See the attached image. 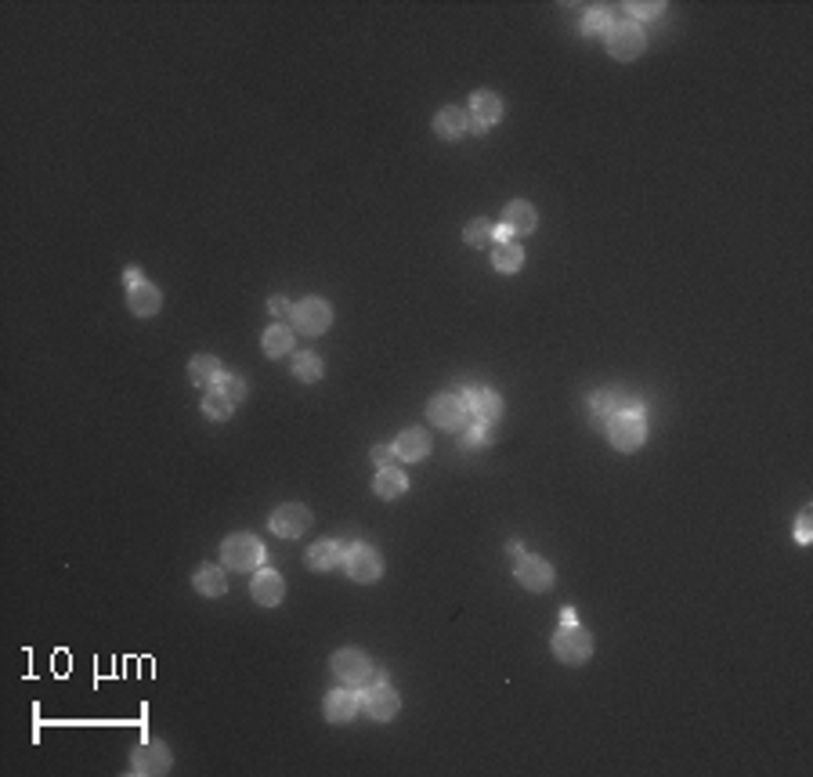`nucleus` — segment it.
<instances>
[{
  "label": "nucleus",
  "instance_id": "nucleus-14",
  "mask_svg": "<svg viewBox=\"0 0 813 777\" xmlns=\"http://www.w3.org/2000/svg\"><path fill=\"white\" fill-rule=\"evenodd\" d=\"M170 766H174V759L163 741H145L131 752V773H166Z\"/></svg>",
  "mask_w": 813,
  "mask_h": 777
},
{
  "label": "nucleus",
  "instance_id": "nucleus-9",
  "mask_svg": "<svg viewBox=\"0 0 813 777\" xmlns=\"http://www.w3.org/2000/svg\"><path fill=\"white\" fill-rule=\"evenodd\" d=\"M427 419L441 430H463L467 427V405L456 394H437L427 405Z\"/></svg>",
  "mask_w": 813,
  "mask_h": 777
},
{
  "label": "nucleus",
  "instance_id": "nucleus-6",
  "mask_svg": "<svg viewBox=\"0 0 813 777\" xmlns=\"http://www.w3.org/2000/svg\"><path fill=\"white\" fill-rule=\"evenodd\" d=\"M333 676L343 683V687H366L369 676H373V662L366 651L358 647H343L333 655Z\"/></svg>",
  "mask_w": 813,
  "mask_h": 777
},
{
  "label": "nucleus",
  "instance_id": "nucleus-20",
  "mask_svg": "<svg viewBox=\"0 0 813 777\" xmlns=\"http://www.w3.org/2000/svg\"><path fill=\"white\" fill-rule=\"evenodd\" d=\"M347 564V546L343 543H315L308 550V568L311 571H336Z\"/></svg>",
  "mask_w": 813,
  "mask_h": 777
},
{
  "label": "nucleus",
  "instance_id": "nucleus-28",
  "mask_svg": "<svg viewBox=\"0 0 813 777\" xmlns=\"http://www.w3.org/2000/svg\"><path fill=\"white\" fill-rule=\"evenodd\" d=\"M192 582H196V589H199L203 596H221V593L228 589V579H224V571H221L217 564H207V568H199Z\"/></svg>",
  "mask_w": 813,
  "mask_h": 777
},
{
  "label": "nucleus",
  "instance_id": "nucleus-40",
  "mask_svg": "<svg viewBox=\"0 0 813 777\" xmlns=\"http://www.w3.org/2000/svg\"><path fill=\"white\" fill-rule=\"evenodd\" d=\"M510 553H513V557H524V546L513 539V543H510Z\"/></svg>",
  "mask_w": 813,
  "mask_h": 777
},
{
  "label": "nucleus",
  "instance_id": "nucleus-32",
  "mask_svg": "<svg viewBox=\"0 0 813 777\" xmlns=\"http://www.w3.org/2000/svg\"><path fill=\"white\" fill-rule=\"evenodd\" d=\"M614 22H611V12L607 8H589L582 15V33H607Z\"/></svg>",
  "mask_w": 813,
  "mask_h": 777
},
{
  "label": "nucleus",
  "instance_id": "nucleus-38",
  "mask_svg": "<svg viewBox=\"0 0 813 777\" xmlns=\"http://www.w3.org/2000/svg\"><path fill=\"white\" fill-rule=\"evenodd\" d=\"M123 283H127V286L141 283V272H138V268H127V272H123Z\"/></svg>",
  "mask_w": 813,
  "mask_h": 777
},
{
  "label": "nucleus",
  "instance_id": "nucleus-10",
  "mask_svg": "<svg viewBox=\"0 0 813 777\" xmlns=\"http://www.w3.org/2000/svg\"><path fill=\"white\" fill-rule=\"evenodd\" d=\"M513 579H517L524 589L542 593V589H550V586H554V579H557V575H554V564H550V561L524 553V557H517V564H513Z\"/></svg>",
  "mask_w": 813,
  "mask_h": 777
},
{
  "label": "nucleus",
  "instance_id": "nucleus-16",
  "mask_svg": "<svg viewBox=\"0 0 813 777\" xmlns=\"http://www.w3.org/2000/svg\"><path fill=\"white\" fill-rule=\"evenodd\" d=\"M127 308H131L138 318H152V315H159V308H163V293H159L148 279H141V283L127 286Z\"/></svg>",
  "mask_w": 813,
  "mask_h": 777
},
{
  "label": "nucleus",
  "instance_id": "nucleus-26",
  "mask_svg": "<svg viewBox=\"0 0 813 777\" xmlns=\"http://www.w3.org/2000/svg\"><path fill=\"white\" fill-rule=\"evenodd\" d=\"M373 492L380 499H398L409 492V477L398 470V467H380V474L373 477Z\"/></svg>",
  "mask_w": 813,
  "mask_h": 777
},
{
  "label": "nucleus",
  "instance_id": "nucleus-37",
  "mask_svg": "<svg viewBox=\"0 0 813 777\" xmlns=\"http://www.w3.org/2000/svg\"><path fill=\"white\" fill-rule=\"evenodd\" d=\"M369 456H373V463H377V467H391V463H394V460H398V452H394V445H377V449H373V452H369Z\"/></svg>",
  "mask_w": 813,
  "mask_h": 777
},
{
  "label": "nucleus",
  "instance_id": "nucleus-17",
  "mask_svg": "<svg viewBox=\"0 0 813 777\" xmlns=\"http://www.w3.org/2000/svg\"><path fill=\"white\" fill-rule=\"evenodd\" d=\"M361 709V698L354 695V687H340L326 698V720L329 723H351Z\"/></svg>",
  "mask_w": 813,
  "mask_h": 777
},
{
  "label": "nucleus",
  "instance_id": "nucleus-25",
  "mask_svg": "<svg viewBox=\"0 0 813 777\" xmlns=\"http://www.w3.org/2000/svg\"><path fill=\"white\" fill-rule=\"evenodd\" d=\"M221 376H224V369H221V359H214V355H196L189 362V380L196 387H214Z\"/></svg>",
  "mask_w": 813,
  "mask_h": 777
},
{
  "label": "nucleus",
  "instance_id": "nucleus-5",
  "mask_svg": "<svg viewBox=\"0 0 813 777\" xmlns=\"http://www.w3.org/2000/svg\"><path fill=\"white\" fill-rule=\"evenodd\" d=\"M604 37H607V51H611V58H618V62H632V58H640V55H644V47H648V37H644L640 22H614Z\"/></svg>",
  "mask_w": 813,
  "mask_h": 777
},
{
  "label": "nucleus",
  "instance_id": "nucleus-7",
  "mask_svg": "<svg viewBox=\"0 0 813 777\" xmlns=\"http://www.w3.org/2000/svg\"><path fill=\"white\" fill-rule=\"evenodd\" d=\"M293 325H297V333H304V336H322V333L333 325V308H329V300H322V297H304V300L293 308Z\"/></svg>",
  "mask_w": 813,
  "mask_h": 777
},
{
  "label": "nucleus",
  "instance_id": "nucleus-39",
  "mask_svg": "<svg viewBox=\"0 0 813 777\" xmlns=\"http://www.w3.org/2000/svg\"><path fill=\"white\" fill-rule=\"evenodd\" d=\"M561 622H564V626H572V622H575V612H572V608H564V612H561Z\"/></svg>",
  "mask_w": 813,
  "mask_h": 777
},
{
  "label": "nucleus",
  "instance_id": "nucleus-34",
  "mask_svg": "<svg viewBox=\"0 0 813 777\" xmlns=\"http://www.w3.org/2000/svg\"><path fill=\"white\" fill-rule=\"evenodd\" d=\"M809 539H813V510L806 506V510L799 513V525H795V543H802V546H806Z\"/></svg>",
  "mask_w": 813,
  "mask_h": 777
},
{
  "label": "nucleus",
  "instance_id": "nucleus-33",
  "mask_svg": "<svg viewBox=\"0 0 813 777\" xmlns=\"http://www.w3.org/2000/svg\"><path fill=\"white\" fill-rule=\"evenodd\" d=\"M467 246H492V224L485 221V217H478L470 228H467Z\"/></svg>",
  "mask_w": 813,
  "mask_h": 777
},
{
  "label": "nucleus",
  "instance_id": "nucleus-23",
  "mask_svg": "<svg viewBox=\"0 0 813 777\" xmlns=\"http://www.w3.org/2000/svg\"><path fill=\"white\" fill-rule=\"evenodd\" d=\"M589 405H593V423H597V427H604V419L614 416V412H622V409H637L622 391H597Z\"/></svg>",
  "mask_w": 813,
  "mask_h": 777
},
{
  "label": "nucleus",
  "instance_id": "nucleus-13",
  "mask_svg": "<svg viewBox=\"0 0 813 777\" xmlns=\"http://www.w3.org/2000/svg\"><path fill=\"white\" fill-rule=\"evenodd\" d=\"M499 120H503V98L495 91H474L470 95V134H485Z\"/></svg>",
  "mask_w": 813,
  "mask_h": 777
},
{
  "label": "nucleus",
  "instance_id": "nucleus-1",
  "mask_svg": "<svg viewBox=\"0 0 813 777\" xmlns=\"http://www.w3.org/2000/svg\"><path fill=\"white\" fill-rule=\"evenodd\" d=\"M604 430H607V442H611L618 452H637V449L648 442V419H644V409H622V412L607 416Z\"/></svg>",
  "mask_w": 813,
  "mask_h": 777
},
{
  "label": "nucleus",
  "instance_id": "nucleus-35",
  "mask_svg": "<svg viewBox=\"0 0 813 777\" xmlns=\"http://www.w3.org/2000/svg\"><path fill=\"white\" fill-rule=\"evenodd\" d=\"M625 8H629V15H640V19H655L665 12V4H658V0H651V4H625Z\"/></svg>",
  "mask_w": 813,
  "mask_h": 777
},
{
  "label": "nucleus",
  "instance_id": "nucleus-8",
  "mask_svg": "<svg viewBox=\"0 0 813 777\" xmlns=\"http://www.w3.org/2000/svg\"><path fill=\"white\" fill-rule=\"evenodd\" d=\"M267 528L275 536H283V539H301L311 528V510L301 506V503H286V506H279L275 513H271Z\"/></svg>",
  "mask_w": 813,
  "mask_h": 777
},
{
  "label": "nucleus",
  "instance_id": "nucleus-24",
  "mask_svg": "<svg viewBox=\"0 0 813 777\" xmlns=\"http://www.w3.org/2000/svg\"><path fill=\"white\" fill-rule=\"evenodd\" d=\"M293 329L286 325V322H275L271 329H264V355H271V359H283V355H290L293 351Z\"/></svg>",
  "mask_w": 813,
  "mask_h": 777
},
{
  "label": "nucleus",
  "instance_id": "nucleus-3",
  "mask_svg": "<svg viewBox=\"0 0 813 777\" xmlns=\"http://www.w3.org/2000/svg\"><path fill=\"white\" fill-rule=\"evenodd\" d=\"M554 655L564 662V665H582V662H589L593 658V637H589V629H582V626H561L557 633H554Z\"/></svg>",
  "mask_w": 813,
  "mask_h": 777
},
{
  "label": "nucleus",
  "instance_id": "nucleus-22",
  "mask_svg": "<svg viewBox=\"0 0 813 777\" xmlns=\"http://www.w3.org/2000/svg\"><path fill=\"white\" fill-rule=\"evenodd\" d=\"M492 268L503 272V275H513L524 268V246H517L513 239L510 242H492Z\"/></svg>",
  "mask_w": 813,
  "mask_h": 777
},
{
  "label": "nucleus",
  "instance_id": "nucleus-4",
  "mask_svg": "<svg viewBox=\"0 0 813 777\" xmlns=\"http://www.w3.org/2000/svg\"><path fill=\"white\" fill-rule=\"evenodd\" d=\"M361 709H366V716L369 720H377V723H387V720H394L398 716V709H402V698H398V690L380 676V683H366V690H361Z\"/></svg>",
  "mask_w": 813,
  "mask_h": 777
},
{
  "label": "nucleus",
  "instance_id": "nucleus-15",
  "mask_svg": "<svg viewBox=\"0 0 813 777\" xmlns=\"http://www.w3.org/2000/svg\"><path fill=\"white\" fill-rule=\"evenodd\" d=\"M250 593H253V600L260 604V608H275V604H283V596H286V579L279 571H271V568H257Z\"/></svg>",
  "mask_w": 813,
  "mask_h": 777
},
{
  "label": "nucleus",
  "instance_id": "nucleus-11",
  "mask_svg": "<svg viewBox=\"0 0 813 777\" xmlns=\"http://www.w3.org/2000/svg\"><path fill=\"white\" fill-rule=\"evenodd\" d=\"M347 571H351V579L354 582H361V586H369V582H377L380 575H384V561H380V553L373 550V546H366V543H358V546H351L347 550V564H343Z\"/></svg>",
  "mask_w": 813,
  "mask_h": 777
},
{
  "label": "nucleus",
  "instance_id": "nucleus-27",
  "mask_svg": "<svg viewBox=\"0 0 813 777\" xmlns=\"http://www.w3.org/2000/svg\"><path fill=\"white\" fill-rule=\"evenodd\" d=\"M293 376L304 384H315L326 376V362L315 351H301V355H293Z\"/></svg>",
  "mask_w": 813,
  "mask_h": 777
},
{
  "label": "nucleus",
  "instance_id": "nucleus-36",
  "mask_svg": "<svg viewBox=\"0 0 813 777\" xmlns=\"http://www.w3.org/2000/svg\"><path fill=\"white\" fill-rule=\"evenodd\" d=\"M267 311L275 315V318H293V304H290L286 297H271V300H267Z\"/></svg>",
  "mask_w": 813,
  "mask_h": 777
},
{
  "label": "nucleus",
  "instance_id": "nucleus-31",
  "mask_svg": "<svg viewBox=\"0 0 813 777\" xmlns=\"http://www.w3.org/2000/svg\"><path fill=\"white\" fill-rule=\"evenodd\" d=\"M214 387H221V391H224V398H228L232 405L246 401V391H250V387H246V380H242V376H235V373H224V376H221Z\"/></svg>",
  "mask_w": 813,
  "mask_h": 777
},
{
  "label": "nucleus",
  "instance_id": "nucleus-30",
  "mask_svg": "<svg viewBox=\"0 0 813 777\" xmlns=\"http://www.w3.org/2000/svg\"><path fill=\"white\" fill-rule=\"evenodd\" d=\"M492 442V427L488 423H470V427H463V435H460V449H485Z\"/></svg>",
  "mask_w": 813,
  "mask_h": 777
},
{
  "label": "nucleus",
  "instance_id": "nucleus-21",
  "mask_svg": "<svg viewBox=\"0 0 813 777\" xmlns=\"http://www.w3.org/2000/svg\"><path fill=\"white\" fill-rule=\"evenodd\" d=\"M434 131H437V138H445V141H456V138H463V134L470 131V113H463V109H456V106H448V109H441V113L434 116Z\"/></svg>",
  "mask_w": 813,
  "mask_h": 777
},
{
  "label": "nucleus",
  "instance_id": "nucleus-19",
  "mask_svg": "<svg viewBox=\"0 0 813 777\" xmlns=\"http://www.w3.org/2000/svg\"><path fill=\"white\" fill-rule=\"evenodd\" d=\"M499 224H506V228H510V235H531V232L538 228V214H535V207H531V203L513 199V203L503 210V221H499Z\"/></svg>",
  "mask_w": 813,
  "mask_h": 777
},
{
  "label": "nucleus",
  "instance_id": "nucleus-29",
  "mask_svg": "<svg viewBox=\"0 0 813 777\" xmlns=\"http://www.w3.org/2000/svg\"><path fill=\"white\" fill-rule=\"evenodd\" d=\"M232 409H235V405L224 398L221 387H207V398H203V416H207V419H217V423H221V419L232 416Z\"/></svg>",
  "mask_w": 813,
  "mask_h": 777
},
{
  "label": "nucleus",
  "instance_id": "nucleus-2",
  "mask_svg": "<svg viewBox=\"0 0 813 777\" xmlns=\"http://www.w3.org/2000/svg\"><path fill=\"white\" fill-rule=\"evenodd\" d=\"M264 561H267V553H264L260 539L250 532H235L221 543V564L232 571H257Z\"/></svg>",
  "mask_w": 813,
  "mask_h": 777
},
{
  "label": "nucleus",
  "instance_id": "nucleus-12",
  "mask_svg": "<svg viewBox=\"0 0 813 777\" xmlns=\"http://www.w3.org/2000/svg\"><path fill=\"white\" fill-rule=\"evenodd\" d=\"M463 405H467V416H474L478 423H488V427H495L503 416V398L492 387H467Z\"/></svg>",
  "mask_w": 813,
  "mask_h": 777
},
{
  "label": "nucleus",
  "instance_id": "nucleus-18",
  "mask_svg": "<svg viewBox=\"0 0 813 777\" xmlns=\"http://www.w3.org/2000/svg\"><path fill=\"white\" fill-rule=\"evenodd\" d=\"M394 452L405 463H419V460L430 456V435H427V430H419V427H409V430H402V435H398Z\"/></svg>",
  "mask_w": 813,
  "mask_h": 777
}]
</instances>
